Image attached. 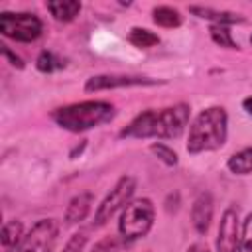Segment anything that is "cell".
<instances>
[{"mask_svg":"<svg viewBox=\"0 0 252 252\" xmlns=\"http://www.w3.org/2000/svg\"><path fill=\"white\" fill-rule=\"evenodd\" d=\"M242 110H244L248 116H252V94L242 100Z\"/></svg>","mask_w":252,"mask_h":252,"instance_id":"26","label":"cell"},{"mask_svg":"<svg viewBox=\"0 0 252 252\" xmlns=\"http://www.w3.org/2000/svg\"><path fill=\"white\" fill-rule=\"evenodd\" d=\"M2 47V55H4V59H6V63H10L14 69H24V59L18 55V53H14L6 43H2L0 45Z\"/></svg>","mask_w":252,"mask_h":252,"instance_id":"24","label":"cell"},{"mask_svg":"<svg viewBox=\"0 0 252 252\" xmlns=\"http://www.w3.org/2000/svg\"><path fill=\"white\" fill-rule=\"evenodd\" d=\"M45 8H47V12L51 14V18L55 22L69 24L81 14L83 6L77 0H53V2H45Z\"/></svg>","mask_w":252,"mask_h":252,"instance_id":"13","label":"cell"},{"mask_svg":"<svg viewBox=\"0 0 252 252\" xmlns=\"http://www.w3.org/2000/svg\"><path fill=\"white\" fill-rule=\"evenodd\" d=\"M185 252H211V248H209V244H207V242H201V240H197V242L189 244Z\"/></svg>","mask_w":252,"mask_h":252,"instance_id":"25","label":"cell"},{"mask_svg":"<svg viewBox=\"0 0 252 252\" xmlns=\"http://www.w3.org/2000/svg\"><path fill=\"white\" fill-rule=\"evenodd\" d=\"M128 41H130L134 47H138V49H150V47H156L161 39H159V35H158L156 32H152V30H148V28L134 26V28H130V32H128Z\"/></svg>","mask_w":252,"mask_h":252,"instance_id":"17","label":"cell"},{"mask_svg":"<svg viewBox=\"0 0 252 252\" xmlns=\"http://www.w3.org/2000/svg\"><path fill=\"white\" fill-rule=\"evenodd\" d=\"M215 215V201L209 191H201L191 205V224L197 234H207Z\"/></svg>","mask_w":252,"mask_h":252,"instance_id":"10","label":"cell"},{"mask_svg":"<svg viewBox=\"0 0 252 252\" xmlns=\"http://www.w3.org/2000/svg\"><path fill=\"white\" fill-rule=\"evenodd\" d=\"M136 185H138V181H136L134 175H128V173L120 175L116 179V183L112 185V189L96 205V209H94V224L96 226H104L118 211H122L134 199Z\"/></svg>","mask_w":252,"mask_h":252,"instance_id":"6","label":"cell"},{"mask_svg":"<svg viewBox=\"0 0 252 252\" xmlns=\"http://www.w3.org/2000/svg\"><path fill=\"white\" fill-rule=\"evenodd\" d=\"M228 138V112L220 104L203 108L189 124L185 150L191 156L215 152L226 144Z\"/></svg>","mask_w":252,"mask_h":252,"instance_id":"2","label":"cell"},{"mask_svg":"<svg viewBox=\"0 0 252 252\" xmlns=\"http://www.w3.org/2000/svg\"><path fill=\"white\" fill-rule=\"evenodd\" d=\"M116 108L108 100H79L71 104L57 106L51 112V120L61 128L71 134H81L89 132L93 128H98L102 124H108L114 120Z\"/></svg>","mask_w":252,"mask_h":252,"instance_id":"3","label":"cell"},{"mask_svg":"<svg viewBox=\"0 0 252 252\" xmlns=\"http://www.w3.org/2000/svg\"><path fill=\"white\" fill-rule=\"evenodd\" d=\"M0 33L18 43H33L43 33V22L33 12H0Z\"/></svg>","mask_w":252,"mask_h":252,"instance_id":"5","label":"cell"},{"mask_svg":"<svg viewBox=\"0 0 252 252\" xmlns=\"http://www.w3.org/2000/svg\"><path fill=\"white\" fill-rule=\"evenodd\" d=\"M236 252H252V211L240 220V236Z\"/></svg>","mask_w":252,"mask_h":252,"instance_id":"21","label":"cell"},{"mask_svg":"<svg viewBox=\"0 0 252 252\" xmlns=\"http://www.w3.org/2000/svg\"><path fill=\"white\" fill-rule=\"evenodd\" d=\"M240 236V215L236 205H228L219 222L217 240H215V252H236Z\"/></svg>","mask_w":252,"mask_h":252,"instance_id":"8","label":"cell"},{"mask_svg":"<svg viewBox=\"0 0 252 252\" xmlns=\"http://www.w3.org/2000/svg\"><path fill=\"white\" fill-rule=\"evenodd\" d=\"M226 169L232 175H252V146L234 152L226 159Z\"/></svg>","mask_w":252,"mask_h":252,"instance_id":"16","label":"cell"},{"mask_svg":"<svg viewBox=\"0 0 252 252\" xmlns=\"http://www.w3.org/2000/svg\"><path fill=\"white\" fill-rule=\"evenodd\" d=\"M120 236H114V234H108V236H102L100 240L94 242V246L91 248V252H120Z\"/></svg>","mask_w":252,"mask_h":252,"instance_id":"22","label":"cell"},{"mask_svg":"<svg viewBox=\"0 0 252 252\" xmlns=\"http://www.w3.org/2000/svg\"><path fill=\"white\" fill-rule=\"evenodd\" d=\"M209 35H211V41L219 47H224V49H238V43L234 41L232 37V32H230V26H220V24H211L209 26Z\"/></svg>","mask_w":252,"mask_h":252,"instance_id":"18","label":"cell"},{"mask_svg":"<svg viewBox=\"0 0 252 252\" xmlns=\"http://www.w3.org/2000/svg\"><path fill=\"white\" fill-rule=\"evenodd\" d=\"M159 81L150 79V77H138V75H114V73H104V75H93L85 81V93H98V91H108V89H122V87H144V85H158Z\"/></svg>","mask_w":252,"mask_h":252,"instance_id":"9","label":"cell"},{"mask_svg":"<svg viewBox=\"0 0 252 252\" xmlns=\"http://www.w3.org/2000/svg\"><path fill=\"white\" fill-rule=\"evenodd\" d=\"M35 67H37V71H41V73H53V71L63 69V67H65V61H63L59 55H55L53 51L43 49V51L37 55V59H35Z\"/></svg>","mask_w":252,"mask_h":252,"instance_id":"20","label":"cell"},{"mask_svg":"<svg viewBox=\"0 0 252 252\" xmlns=\"http://www.w3.org/2000/svg\"><path fill=\"white\" fill-rule=\"evenodd\" d=\"M191 118V106L187 102H175L163 108H148L136 114L122 130L120 138L134 140H177Z\"/></svg>","mask_w":252,"mask_h":252,"instance_id":"1","label":"cell"},{"mask_svg":"<svg viewBox=\"0 0 252 252\" xmlns=\"http://www.w3.org/2000/svg\"><path fill=\"white\" fill-rule=\"evenodd\" d=\"M57 236H59V222L51 217L39 219L28 228L16 252H53L57 244Z\"/></svg>","mask_w":252,"mask_h":252,"instance_id":"7","label":"cell"},{"mask_svg":"<svg viewBox=\"0 0 252 252\" xmlns=\"http://www.w3.org/2000/svg\"><path fill=\"white\" fill-rule=\"evenodd\" d=\"M189 12L201 20H209L211 24H220V26H232V24H242L244 18L236 12L228 10H217L211 6H189Z\"/></svg>","mask_w":252,"mask_h":252,"instance_id":"12","label":"cell"},{"mask_svg":"<svg viewBox=\"0 0 252 252\" xmlns=\"http://www.w3.org/2000/svg\"><path fill=\"white\" fill-rule=\"evenodd\" d=\"M152 22L159 28L173 30V28H179L183 24V16L173 6H156L152 10Z\"/></svg>","mask_w":252,"mask_h":252,"instance_id":"15","label":"cell"},{"mask_svg":"<svg viewBox=\"0 0 252 252\" xmlns=\"http://www.w3.org/2000/svg\"><path fill=\"white\" fill-rule=\"evenodd\" d=\"M144 252H148V250H144Z\"/></svg>","mask_w":252,"mask_h":252,"instance_id":"28","label":"cell"},{"mask_svg":"<svg viewBox=\"0 0 252 252\" xmlns=\"http://www.w3.org/2000/svg\"><path fill=\"white\" fill-rule=\"evenodd\" d=\"M24 222L20 219H10L4 222L2 226V236H0V242H2V252H16L18 244L22 242L24 238Z\"/></svg>","mask_w":252,"mask_h":252,"instance_id":"14","label":"cell"},{"mask_svg":"<svg viewBox=\"0 0 252 252\" xmlns=\"http://www.w3.org/2000/svg\"><path fill=\"white\" fill-rule=\"evenodd\" d=\"M156 222V205L150 197L132 199L118 217V236L122 242H136L154 228Z\"/></svg>","mask_w":252,"mask_h":252,"instance_id":"4","label":"cell"},{"mask_svg":"<svg viewBox=\"0 0 252 252\" xmlns=\"http://www.w3.org/2000/svg\"><path fill=\"white\" fill-rule=\"evenodd\" d=\"M93 203H94V195L91 191H81L75 197H71V201L65 207V215H63L65 222L67 224H79V222H83L91 215Z\"/></svg>","mask_w":252,"mask_h":252,"instance_id":"11","label":"cell"},{"mask_svg":"<svg viewBox=\"0 0 252 252\" xmlns=\"http://www.w3.org/2000/svg\"><path fill=\"white\" fill-rule=\"evenodd\" d=\"M150 152L161 161V163H165L167 167H175L177 163H179V156H177V152L169 146V144H165V142H152L150 144Z\"/></svg>","mask_w":252,"mask_h":252,"instance_id":"19","label":"cell"},{"mask_svg":"<svg viewBox=\"0 0 252 252\" xmlns=\"http://www.w3.org/2000/svg\"><path fill=\"white\" fill-rule=\"evenodd\" d=\"M87 240H89L87 232H85V230H77V232H73V234L69 236V240L65 242L63 252H83L85 246H87Z\"/></svg>","mask_w":252,"mask_h":252,"instance_id":"23","label":"cell"},{"mask_svg":"<svg viewBox=\"0 0 252 252\" xmlns=\"http://www.w3.org/2000/svg\"><path fill=\"white\" fill-rule=\"evenodd\" d=\"M248 41H250V45H252V35H250V39H248Z\"/></svg>","mask_w":252,"mask_h":252,"instance_id":"27","label":"cell"}]
</instances>
